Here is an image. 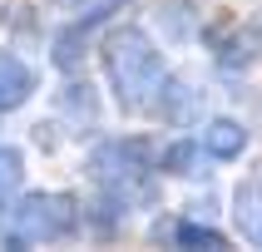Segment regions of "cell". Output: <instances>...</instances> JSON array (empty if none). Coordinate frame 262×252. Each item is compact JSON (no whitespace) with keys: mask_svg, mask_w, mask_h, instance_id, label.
I'll return each instance as SVG.
<instances>
[{"mask_svg":"<svg viewBox=\"0 0 262 252\" xmlns=\"http://www.w3.org/2000/svg\"><path fill=\"white\" fill-rule=\"evenodd\" d=\"M104 70H109V84H114L119 104H124L129 114L134 109H148V104L163 94V79H168L163 55L139 30H114V35L104 40Z\"/></svg>","mask_w":262,"mask_h":252,"instance_id":"obj_1","label":"cell"},{"mask_svg":"<svg viewBox=\"0 0 262 252\" xmlns=\"http://www.w3.org/2000/svg\"><path fill=\"white\" fill-rule=\"evenodd\" d=\"M89 178L99 183L114 203H154L159 188L148 178V144H134V139H119V144H99L89 153Z\"/></svg>","mask_w":262,"mask_h":252,"instance_id":"obj_2","label":"cell"},{"mask_svg":"<svg viewBox=\"0 0 262 252\" xmlns=\"http://www.w3.org/2000/svg\"><path fill=\"white\" fill-rule=\"evenodd\" d=\"M79 227V203L70 193H30L15 208V222L5 233V247H30V242H55Z\"/></svg>","mask_w":262,"mask_h":252,"instance_id":"obj_3","label":"cell"},{"mask_svg":"<svg viewBox=\"0 0 262 252\" xmlns=\"http://www.w3.org/2000/svg\"><path fill=\"white\" fill-rule=\"evenodd\" d=\"M124 5H129V0H99V5H94L84 20H74V25H64V30H59L55 50H50L59 70H70V74L79 70V64L89 59V50H94V35H99V25H104V20H109L114 10H124Z\"/></svg>","mask_w":262,"mask_h":252,"instance_id":"obj_4","label":"cell"},{"mask_svg":"<svg viewBox=\"0 0 262 252\" xmlns=\"http://www.w3.org/2000/svg\"><path fill=\"white\" fill-rule=\"evenodd\" d=\"M262 55V25H237V30H213V59H218L223 70H248L252 59Z\"/></svg>","mask_w":262,"mask_h":252,"instance_id":"obj_5","label":"cell"},{"mask_svg":"<svg viewBox=\"0 0 262 252\" xmlns=\"http://www.w3.org/2000/svg\"><path fill=\"white\" fill-rule=\"evenodd\" d=\"M159 242H173V247H188V252H223L228 247V237L218 227H203V222H188V218H168L154 227Z\"/></svg>","mask_w":262,"mask_h":252,"instance_id":"obj_6","label":"cell"},{"mask_svg":"<svg viewBox=\"0 0 262 252\" xmlns=\"http://www.w3.org/2000/svg\"><path fill=\"white\" fill-rule=\"evenodd\" d=\"M35 94V70L25 59H15L10 50H0V114H10Z\"/></svg>","mask_w":262,"mask_h":252,"instance_id":"obj_7","label":"cell"},{"mask_svg":"<svg viewBox=\"0 0 262 252\" xmlns=\"http://www.w3.org/2000/svg\"><path fill=\"white\" fill-rule=\"evenodd\" d=\"M233 218H237V233L262 247V183H237L233 188Z\"/></svg>","mask_w":262,"mask_h":252,"instance_id":"obj_8","label":"cell"},{"mask_svg":"<svg viewBox=\"0 0 262 252\" xmlns=\"http://www.w3.org/2000/svg\"><path fill=\"white\" fill-rule=\"evenodd\" d=\"M248 148V129L237 124V119H213L203 133V153H213V158H237Z\"/></svg>","mask_w":262,"mask_h":252,"instance_id":"obj_9","label":"cell"},{"mask_svg":"<svg viewBox=\"0 0 262 252\" xmlns=\"http://www.w3.org/2000/svg\"><path fill=\"white\" fill-rule=\"evenodd\" d=\"M163 168H168V173H183V178L203 173V148H198V144H188V139H178V144L163 153Z\"/></svg>","mask_w":262,"mask_h":252,"instance_id":"obj_10","label":"cell"},{"mask_svg":"<svg viewBox=\"0 0 262 252\" xmlns=\"http://www.w3.org/2000/svg\"><path fill=\"white\" fill-rule=\"evenodd\" d=\"M20 173H25L20 153H15V148H0V203L20 193Z\"/></svg>","mask_w":262,"mask_h":252,"instance_id":"obj_11","label":"cell"}]
</instances>
